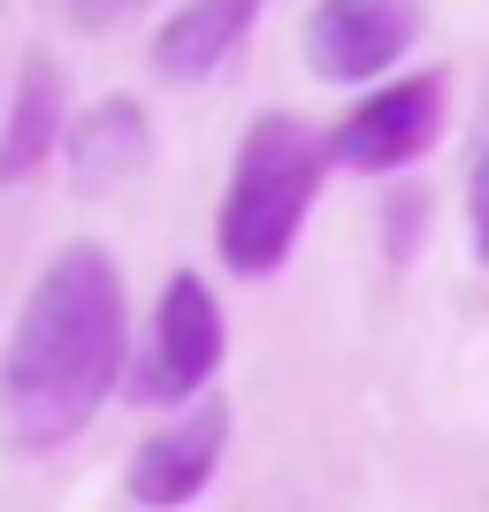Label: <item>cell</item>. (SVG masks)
Returning a JSON list of instances; mask_svg holds the SVG:
<instances>
[{
	"mask_svg": "<svg viewBox=\"0 0 489 512\" xmlns=\"http://www.w3.org/2000/svg\"><path fill=\"white\" fill-rule=\"evenodd\" d=\"M54 8H62V16L77 23V31H107V23H123V16H138V8H146V0H54Z\"/></svg>",
	"mask_w": 489,
	"mask_h": 512,
	"instance_id": "obj_11",
	"label": "cell"
},
{
	"mask_svg": "<svg viewBox=\"0 0 489 512\" xmlns=\"http://www.w3.org/2000/svg\"><path fill=\"white\" fill-rule=\"evenodd\" d=\"M467 222H474V260H489V100L474 115V153H467Z\"/></svg>",
	"mask_w": 489,
	"mask_h": 512,
	"instance_id": "obj_10",
	"label": "cell"
},
{
	"mask_svg": "<svg viewBox=\"0 0 489 512\" xmlns=\"http://www.w3.org/2000/svg\"><path fill=\"white\" fill-rule=\"evenodd\" d=\"M62 69L46 62V54H31L16 77V100H8V130H0V184H16V176H31L46 161V153L62 146Z\"/></svg>",
	"mask_w": 489,
	"mask_h": 512,
	"instance_id": "obj_8",
	"label": "cell"
},
{
	"mask_svg": "<svg viewBox=\"0 0 489 512\" xmlns=\"http://www.w3.org/2000/svg\"><path fill=\"white\" fill-rule=\"evenodd\" d=\"M421 39V0H321L306 16V69L321 85H367Z\"/></svg>",
	"mask_w": 489,
	"mask_h": 512,
	"instance_id": "obj_4",
	"label": "cell"
},
{
	"mask_svg": "<svg viewBox=\"0 0 489 512\" xmlns=\"http://www.w3.org/2000/svg\"><path fill=\"white\" fill-rule=\"evenodd\" d=\"M253 16H260V0H192L184 16L161 23V39H153V69H161L169 85H199V77H214V69L245 46Z\"/></svg>",
	"mask_w": 489,
	"mask_h": 512,
	"instance_id": "obj_7",
	"label": "cell"
},
{
	"mask_svg": "<svg viewBox=\"0 0 489 512\" xmlns=\"http://www.w3.org/2000/svg\"><path fill=\"white\" fill-rule=\"evenodd\" d=\"M146 146H153V130H146V115H138V100H100L85 123L69 130V161H77L85 184L130 176L138 161H146Z\"/></svg>",
	"mask_w": 489,
	"mask_h": 512,
	"instance_id": "obj_9",
	"label": "cell"
},
{
	"mask_svg": "<svg viewBox=\"0 0 489 512\" xmlns=\"http://www.w3.org/2000/svg\"><path fill=\"white\" fill-rule=\"evenodd\" d=\"M222 444H230V406H222V398L184 406L161 436L138 444V459H130V505H146V512L192 505L214 482V467H222Z\"/></svg>",
	"mask_w": 489,
	"mask_h": 512,
	"instance_id": "obj_5",
	"label": "cell"
},
{
	"mask_svg": "<svg viewBox=\"0 0 489 512\" xmlns=\"http://www.w3.org/2000/svg\"><path fill=\"white\" fill-rule=\"evenodd\" d=\"M214 367H222V306L214 291L184 268L169 276L161 291V314H153V344L138 375H130V398L138 406H199V390L214 383Z\"/></svg>",
	"mask_w": 489,
	"mask_h": 512,
	"instance_id": "obj_3",
	"label": "cell"
},
{
	"mask_svg": "<svg viewBox=\"0 0 489 512\" xmlns=\"http://www.w3.org/2000/svg\"><path fill=\"white\" fill-rule=\"evenodd\" d=\"M123 276L100 245H62L39 268L0 360V428L23 451L69 444L123 375Z\"/></svg>",
	"mask_w": 489,
	"mask_h": 512,
	"instance_id": "obj_1",
	"label": "cell"
},
{
	"mask_svg": "<svg viewBox=\"0 0 489 512\" xmlns=\"http://www.w3.org/2000/svg\"><path fill=\"white\" fill-rule=\"evenodd\" d=\"M436 100H444V92H436V77H405V85L367 92V100L337 123L329 153H337L344 169H367V176L405 169V161L436 138Z\"/></svg>",
	"mask_w": 489,
	"mask_h": 512,
	"instance_id": "obj_6",
	"label": "cell"
},
{
	"mask_svg": "<svg viewBox=\"0 0 489 512\" xmlns=\"http://www.w3.org/2000/svg\"><path fill=\"white\" fill-rule=\"evenodd\" d=\"M337 153L321 146L298 115H260L237 146L230 192H222V260L237 276H276L298 245V222L314 207L321 176H329Z\"/></svg>",
	"mask_w": 489,
	"mask_h": 512,
	"instance_id": "obj_2",
	"label": "cell"
}]
</instances>
